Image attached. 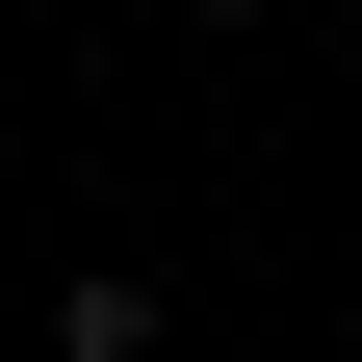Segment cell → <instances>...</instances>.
I'll use <instances>...</instances> for the list:
<instances>
[{"label": "cell", "instance_id": "cell-1", "mask_svg": "<svg viewBox=\"0 0 362 362\" xmlns=\"http://www.w3.org/2000/svg\"><path fill=\"white\" fill-rule=\"evenodd\" d=\"M52 362H156V285H129V259H78V285H52Z\"/></svg>", "mask_w": 362, "mask_h": 362}]
</instances>
